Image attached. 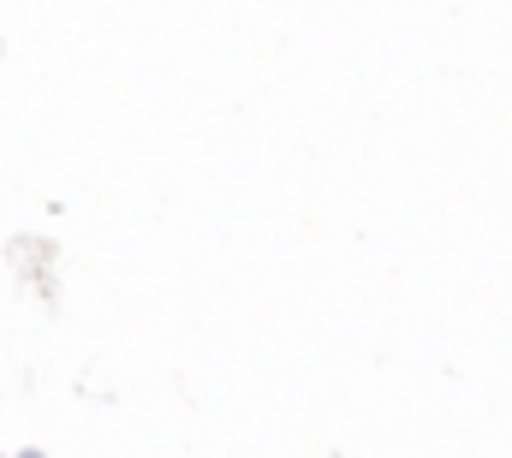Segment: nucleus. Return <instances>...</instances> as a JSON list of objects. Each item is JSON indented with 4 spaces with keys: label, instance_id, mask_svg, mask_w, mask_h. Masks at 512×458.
<instances>
[]
</instances>
